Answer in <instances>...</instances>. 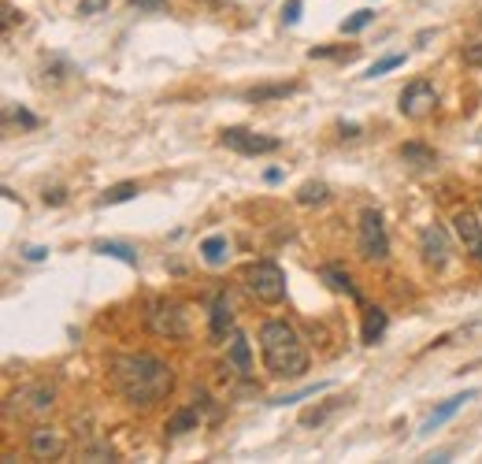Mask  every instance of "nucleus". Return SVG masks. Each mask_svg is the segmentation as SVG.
<instances>
[{
  "label": "nucleus",
  "mask_w": 482,
  "mask_h": 464,
  "mask_svg": "<svg viewBox=\"0 0 482 464\" xmlns=\"http://www.w3.org/2000/svg\"><path fill=\"white\" fill-rule=\"evenodd\" d=\"M112 383L127 405L153 409L171 394L175 375H171V364L153 353H119L112 361Z\"/></svg>",
  "instance_id": "nucleus-1"
},
{
  "label": "nucleus",
  "mask_w": 482,
  "mask_h": 464,
  "mask_svg": "<svg viewBox=\"0 0 482 464\" xmlns=\"http://www.w3.org/2000/svg\"><path fill=\"white\" fill-rule=\"evenodd\" d=\"M260 353L271 375L279 379H297L308 372V349L301 342V334L286 320H267L260 327Z\"/></svg>",
  "instance_id": "nucleus-2"
},
{
  "label": "nucleus",
  "mask_w": 482,
  "mask_h": 464,
  "mask_svg": "<svg viewBox=\"0 0 482 464\" xmlns=\"http://www.w3.org/2000/svg\"><path fill=\"white\" fill-rule=\"evenodd\" d=\"M52 409H56V387L52 383H30V387H19L8 397L4 416H19V420H30V424H41Z\"/></svg>",
  "instance_id": "nucleus-3"
},
{
  "label": "nucleus",
  "mask_w": 482,
  "mask_h": 464,
  "mask_svg": "<svg viewBox=\"0 0 482 464\" xmlns=\"http://www.w3.org/2000/svg\"><path fill=\"white\" fill-rule=\"evenodd\" d=\"M245 290L264 305H279L286 298V271L275 260H257L245 268Z\"/></svg>",
  "instance_id": "nucleus-4"
},
{
  "label": "nucleus",
  "mask_w": 482,
  "mask_h": 464,
  "mask_svg": "<svg viewBox=\"0 0 482 464\" xmlns=\"http://www.w3.org/2000/svg\"><path fill=\"white\" fill-rule=\"evenodd\" d=\"M145 327H149L156 339H186V334H190V308L160 298L145 312Z\"/></svg>",
  "instance_id": "nucleus-5"
},
{
  "label": "nucleus",
  "mask_w": 482,
  "mask_h": 464,
  "mask_svg": "<svg viewBox=\"0 0 482 464\" xmlns=\"http://www.w3.org/2000/svg\"><path fill=\"white\" fill-rule=\"evenodd\" d=\"M356 249H360L364 260L383 264L390 257V235H386V223L375 208H364L360 223H356Z\"/></svg>",
  "instance_id": "nucleus-6"
},
{
  "label": "nucleus",
  "mask_w": 482,
  "mask_h": 464,
  "mask_svg": "<svg viewBox=\"0 0 482 464\" xmlns=\"http://www.w3.org/2000/svg\"><path fill=\"white\" fill-rule=\"evenodd\" d=\"M219 141L230 153H241V156H267V153H279V145H282L279 138L245 131V126H226V131L219 134Z\"/></svg>",
  "instance_id": "nucleus-7"
},
{
  "label": "nucleus",
  "mask_w": 482,
  "mask_h": 464,
  "mask_svg": "<svg viewBox=\"0 0 482 464\" xmlns=\"http://www.w3.org/2000/svg\"><path fill=\"white\" fill-rule=\"evenodd\" d=\"M434 104H438V93H434V86L427 78H415V82H408V86L401 90V116H408V119H419V116H427V112H434Z\"/></svg>",
  "instance_id": "nucleus-8"
},
{
  "label": "nucleus",
  "mask_w": 482,
  "mask_h": 464,
  "mask_svg": "<svg viewBox=\"0 0 482 464\" xmlns=\"http://www.w3.org/2000/svg\"><path fill=\"white\" fill-rule=\"evenodd\" d=\"M419 252H423V260L431 268H446L449 264V235L438 223L423 227V235H419Z\"/></svg>",
  "instance_id": "nucleus-9"
},
{
  "label": "nucleus",
  "mask_w": 482,
  "mask_h": 464,
  "mask_svg": "<svg viewBox=\"0 0 482 464\" xmlns=\"http://www.w3.org/2000/svg\"><path fill=\"white\" fill-rule=\"evenodd\" d=\"M64 435H59L56 428H49V424H37L34 431H30V453L37 457V460H56V457H64Z\"/></svg>",
  "instance_id": "nucleus-10"
},
{
  "label": "nucleus",
  "mask_w": 482,
  "mask_h": 464,
  "mask_svg": "<svg viewBox=\"0 0 482 464\" xmlns=\"http://www.w3.org/2000/svg\"><path fill=\"white\" fill-rule=\"evenodd\" d=\"M453 227H456V238H460V245H464V252L475 264H482V223L471 212H456Z\"/></svg>",
  "instance_id": "nucleus-11"
},
{
  "label": "nucleus",
  "mask_w": 482,
  "mask_h": 464,
  "mask_svg": "<svg viewBox=\"0 0 482 464\" xmlns=\"http://www.w3.org/2000/svg\"><path fill=\"white\" fill-rule=\"evenodd\" d=\"M471 397H475V390H464V394H456V397H449V402H442V405H438L427 420H423V428H419V435H434L438 428H442L446 424V420H453L460 409H464L468 402H471Z\"/></svg>",
  "instance_id": "nucleus-12"
},
{
  "label": "nucleus",
  "mask_w": 482,
  "mask_h": 464,
  "mask_svg": "<svg viewBox=\"0 0 482 464\" xmlns=\"http://www.w3.org/2000/svg\"><path fill=\"white\" fill-rule=\"evenodd\" d=\"M226 364H234L238 375H253V349H249V339L241 331L230 334V346H226Z\"/></svg>",
  "instance_id": "nucleus-13"
},
{
  "label": "nucleus",
  "mask_w": 482,
  "mask_h": 464,
  "mask_svg": "<svg viewBox=\"0 0 482 464\" xmlns=\"http://www.w3.org/2000/svg\"><path fill=\"white\" fill-rule=\"evenodd\" d=\"M208 331H212L216 342H223L226 334H234V308H230L226 293H219V298L212 301V320H208Z\"/></svg>",
  "instance_id": "nucleus-14"
},
{
  "label": "nucleus",
  "mask_w": 482,
  "mask_h": 464,
  "mask_svg": "<svg viewBox=\"0 0 482 464\" xmlns=\"http://www.w3.org/2000/svg\"><path fill=\"white\" fill-rule=\"evenodd\" d=\"M201 257H204V264H212V268L226 264V257H230V242H226L223 235H208V238L201 242Z\"/></svg>",
  "instance_id": "nucleus-15"
},
{
  "label": "nucleus",
  "mask_w": 482,
  "mask_h": 464,
  "mask_svg": "<svg viewBox=\"0 0 482 464\" xmlns=\"http://www.w3.org/2000/svg\"><path fill=\"white\" fill-rule=\"evenodd\" d=\"M383 331H386V312L383 308H367L364 312V331H360V339L367 342V346H375L383 339Z\"/></svg>",
  "instance_id": "nucleus-16"
},
{
  "label": "nucleus",
  "mask_w": 482,
  "mask_h": 464,
  "mask_svg": "<svg viewBox=\"0 0 482 464\" xmlns=\"http://www.w3.org/2000/svg\"><path fill=\"white\" fill-rule=\"evenodd\" d=\"M401 160H405V164H412V167H434V164H438L434 149H427V145H419V141L401 145Z\"/></svg>",
  "instance_id": "nucleus-17"
},
{
  "label": "nucleus",
  "mask_w": 482,
  "mask_h": 464,
  "mask_svg": "<svg viewBox=\"0 0 482 464\" xmlns=\"http://www.w3.org/2000/svg\"><path fill=\"white\" fill-rule=\"evenodd\" d=\"M201 424V412L197 409H178L171 420H167V435H186V431H197Z\"/></svg>",
  "instance_id": "nucleus-18"
},
{
  "label": "nucleus",
  "mask_w": 482,
  "mask_h": 464,
  "mask_svg": "<svg viewBox=\"0 0 482 464\" xmlns=\"http://www.w3.org/2000/svg\"><path fill=\"white\" fill-rule=\"evenodd\" d=\"M323 279H327V286H330V290H338V293H349L352 301H360V290L352 286V279L345 276L342 268H323Z\"/></svg>",
  "instance_id": "nucleus-19"
},
{
  "label": "nucleus",
  "mask_w": 482,
  "mask_h": 464,
  "mask_svg": "<svg viewBox=\"0 0 482 464\" xmlns=\"http://www.w3.org/2000/svg\"><path fill=\"white\" fill-rule=\"evenodd\" d=\"M138 194V182H115V186H108V189H104V194H100V208H108V204H122V201H130Z\"/></svg>",
  "instance_id": "nucleus-20"
},
{
  "label": "nucleus",
  "mask_w": 482,
  "mask_h": 464,
  "mask_svg": "<svg viewBox=\"0 0 482 464\" xmlns=\"http://www.w3.org/2000/svg\"><path fill=\"white\" fill-rule=\"evenodd\" d=\"M97 252H100V257H112V260H122V264L138 268V252H134L130 245H119V242H97Z\"/></svg>",
  "instance_id": "nucleus-21"
},
{
  "label": "nucleus",
  "mask_w": 482,
  "mask_h": 464,
  "mask_svg": "<svg viewBox=\"0 0 482 464\" xmlns=\"http://www.w3.org/2000/svg\"><path fill=\"white\" fill-rule=\"evenodd\" d=\"M327 197H330L327 182H304V186L297 189V204H323Z\"/></svg>",
  "instance_id": "nucleus-22"
},
{
  "label": "nucleus",
  "mask_w": 482,
  "mask_h": 464,
  "mask_svg": "<svg viewBox=\"0 0 482 464\" xmlns=\"http://www.w3.org/2000/svg\"><path fill=\"white\" fill-rule=\"evenodd\" d=\"M297 93V86H260V90H249V100L264 104V100H275V97H289Z\"/></svg>",
  "instance_id": "nucleus-23"
},
{
  "label": "nucleus",
  "mask_w": 482,
  "mask_h": 464,
  "mask_svg": "<svg viewBox=\"0 0 482 464\" xmlns=\"http://www.w3.org/2000/svg\"><path fill=\"white\" fill-rule=\"evenodd\" d=\"M334 409H342V402H327V405H320V409H308V412L301 416V424H304V428H320Z\"/></svg>",
  "instance_id": "nucleus-24"
},
{
  "label": "nucleus",
  "mask_w": 482,
  "mask_h": 464,
  "mask_svg": "<svg viewBox=\"0 0 482 464\" xmlns=\"http://www.w3.org/2000/svg\"><path fill=\"white\" fill-rule=\"evenodd\" d=\"M371 19H375V12H352L349 19H345V23H342V34H360L364 27H371Z\"/></svg>",
  "instance_id": "nucleus-25"
},
{
  "label": "nucleus",
  "mask_w": 482,
  "mask_h": 464,
  "mask_svg": "<svg viewBox=\"0 0 482 464\" xmlns=\"http://www.w3.org/2000/svg\"><path fill=\"white\" fill-rule=\"evenodd\" d=\"M401 63H405V56H401V52H393V56H383L379 63H371V68H367V75H364V78H379V75H386V71H393V68H401Z\"/></svg>",
  "instance_id": "nucleus-26"
},
{
  "label": "nucleus",
  "mask_w": 482,
  "mask_h": 464,
  "mask_svg": "<svg viewBox=\"0 0 482 464\" xmlns=\"http://www.w3.org/2000/svg\"><path fill=\"white\" fill-rule=\"evenodd\" d=\"M330 383H316V387H304V390H297V394H286V397H279V402H271V405H297V402H304V397H312V394H320V390H327Z\"/></svg>",
  "instance_id": "nucleus-27"
},
{
  "label": "nucleus",
  "mask_w": 482,
  "mask_h": 464,
  "mask_svg": "<svg viewBox=\"0 0 482 464\" xmlns=\"http://www.w3.org/2000/svg\"><path fill=\"white\" fill-rule=\"evenodd\" d=\"M82 457H86V460H112V457H115V450L108 446V442H93V446L82 450Z\"/></svg>",
  "instance_id": "nucleus-28"
},
{
  "label": "nucleus",
  "mask_w": 482,
  "mask_h": 464,
  "mask_svg": "<svg viewBox=\"0 0 482 464\" xmlns=\"http://www.w3.org/2000/svg\"><path fill=\"white\" fill-rule=\"evenodd\" d=\"M301 0H286V4H282V23L286 27H293V23H297V19H301Z\"/></svg>",
  "instance_id": "nucleus-29"
},
{
  "label": "nucleus",
  "mask_w": 482,
  "mask_h": 464,
  "mask_svg": "<svg viewBox=\"0 0 482 464\" xmlns=\"http://www.w3.org/2000/svg\"><path fill=\"white\" fill-rule=\"evenodd\" d=\"M464 63L468 68H482V41L478 45H464Z\"/></svg>",
  "instance_id": "nucleus-30"
},
{
  "label": "nucleus",
  "mask_w": 482,
  "mask_h": 464,
  "mask_svg": "<svg viewBox=\"0 0 482 464\" xmlns=\"http://www.w3.org/2000/svg\"><path fill=\"white\" fill-rule=\"evenodd\" d=\"M23 257H27V260H45V257H49V249H45V245H30V249L23 252Z\"/></svg>",
  "instance_id": "nucleus-31"
},
{
  "label": "nucleus",
  "mask_w": 482,
  "mask_h": 464,
  "mask_svg": "<svg viewBox=\"0 0 482 464\" xmlns=\"http://www.w3.org/2000/svg\"><path fill=\"white\" fill-rule=\"evenodd\" d=\"M64 189H45V204H64Z\"/></svg>",
  "instance_id": "nucleus-32"
},
{
  "label": "nucleus",
  "mask_w": 482,
  "mask_h": 464,
  "mask_svg": "<svg viewBox=\"0 0 482 464\" xmlns=\"http://www.w3.org/2000/svg\"><path fill=\"white\" fill-rule=\"evenodd\" d=\"M12 116H15V119H19V123H23V126H37V119H34V116H30V112H27V108H15V112H12Z\"/></svg>",
  "instance_id": "nucleus-33"
},
{
  "label": "nucleus",
  "mask_w": 482,
  "mask_h": 464,
  "mask_svg": "<svg viewBox=\"0 0 482 464\" xmlns=\"http://www.w3.org/2000/svg\"><path fill=\"white\" fill-rule=\"evenodd\" d=\"M342 134H345V138H356V134H360V126H356V123H342Z\"/></svg>",
  "instance_id": "nucleus-34"
},
{
  "label": "nucleus",
  "mask_w": 482,
  "mask_h": 464,
  "mask_svg": "<svg viewBox=\"0 0 482 464\" xmlns=\"http://www.w3.org/2000/svg\"><path fill=\"white\" fill-rule=\"evenodd\" d=\"M264 179H267V182H279V179H282V172H279V167H267V175H264Z\"/></svg>",
  "instance_id": "nucleus-35"
}]
</instances>
